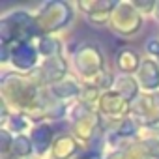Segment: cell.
Segmentation results:
<instances>
[{"label": "cell", "instance_id": "6da1fadb", "mask_svg": "<svg viewBox=\"0 0 159 159\" xmlns=\"http://www.w3.org/2000/svg\"><path fill=\"white\" fill-rule=\"evenodd\" d=\"M38 28L34 15L26 10H15L0 19V43L13 47L19 43H30L38 39Z\"/></svg>", "mask_w": 159, "mask_h": 159}, {"label": "cell", "instance_id": "7a4b0ae2", "mask_svg": "<svg viewBox=\"0 0 159 159\" xmlns=\"http://www.w3.org/2000/svg\"><path fill=\"white\" fill-rule=\"evenodd\" d=\"M75 17V8L66 0H49L34 13L36 28L39 36H56V32L67 28Z\"/></svg>", "mask_w": 159, "mask_h": 159}, {"label": "cell", "instance_id": "3957f363", "mask_svg": "<svg viewBox=\"0 0 159 159\" xmlns=\"http://www.w3.org/2000/svg\"><path fill=\"white\" fill-rule=\"evenodd\" d=\"M69 66L75 73V77L88 79L92 75H98L107 69L105 54L101 47L94 41H83V43H71L69 47Z\"/></svg>", "mask_w": 159, "mask_h": 159}, {"label": "cell", "instance_id": "277c9868", "mask_svg": "<svg viewBox=\"0 0 159 159\" xmlns=\"http://www.w3.org/2000/svg\"><path fill=\"white\" fill-rule=\"evenodd\" d=\"M144 26V15L133 6V2H118V6L114 8L112 15H111V23H109V30L118 36V38H133L137 36Z\"/></svg>", "mask_w": 159, "mask_h": 159}, {"label": "cell", "instance_id": "5b68a950", "mask_svg": "<svg viewBox=\"0 0 159 159\" xmlns=\"http://www.w3.org/2000/svg\"><path fill=\"white\" fill-rule=\"evenodd\" d=\"M69 62L66 56H54V58H45L38 66L36 71H32V77L41 84V86H52L60 81H64L66 77H69Z\"/></svg>", "mask_w": 159, "mask_h": 159}, {"label": "cell", "instance_id": "8992f818", "mask_svg": "<svg viewBox=\"0 0 159 159\" xmlns=\"http://www.w3.org/2000/svg\"><path fill=\"white\" fill-rule=\"evenodd\" d=\"M39 52H38V47L34 41L30 43H19V45H13L11 47V66H13V71H19V73H32L38 69V66L41 64L39 60Z\"/></svg>", "mask_w": 159, "mask_h": 159}, {"label": "cell", "instance_id": "52a82bcc", "mask_svg": "<svg viewBox=\"0 0 159 159\" xmlns=\"http://www.w3.org/2000/svg\"><path fill=\"white\" fill-rule=\"evenodd\" d=\"M28 137L34 144V150H36V155H45V153H51V148H52V142L56 139V131L52 127L51 122H39V124H34L28 131Z\"/></svg>", "mask_w": 159, "mask_h": 159}, {"label": "cell", "instance_id": "ba28073f", "mask_svg": "<svg viewBox=\"0 0 159 159\" xmlns=\"http://www.w3.org/2000/svg\"><path fill=\"white\" fill-rule=\"evenodd\" d=\"M137 81L146 94H159V62L157 58L146 56L137 71Z\"/></svg>", "mask_w": 159, "mask_h": 159}, {"label": "cell", "instance_id": "9c48e42d", "mask_svg": "<svg viewBox=\"0 0 159 159\" xmlns=\"http://www.w3.org/2000/svg\"><path fill=\"white\" fill-rule=\"evenodd\" d=\"M83 150H84V146L71 133L56 135L52 148H51V159H77V155Z\"/></svg>", "mask_w": 159, "mask_h": 159}, {"label": "cell", "instance_id": "30bf717a", "mask_svg": "<svg viewBox=\"0 0 159 159\" xmlns=\"http://www.w3.org/2000/svg\"><path fill=\"white\" fill-rule=\"evenodd\" d=\"M51 96L56 99V101H62V103H73L81 98V92H83V84L79 83V79L75 75H69L66 77L64 81L52 84V86H47Z\"/></svg>", "mask_w": 159, "mask_h": 159}, {"label": "cell", "instance_id": "8fae6325", "mask_svg": "<svg viewBox=\"0 0 159 159\" xmlns=\"http://www.w3.org/2000/svg\"><path fill=\"white\" fill-rule=\"evenodd\" d=\"M101 129V118H99V114L94 111L92 114H88L86 118H83V120H79V122H75V124H71V135L81 142L83 146H86L94 137H96V133Z\"/></svg>", "mask_w": 159, "mask_h": 159}, {"label": "cell", "instance_id": "7c38bea8", "mask_svg": "<svg viewBox=\"0 0 159 159\" xmlns=\"http://www.w3.org/2000/svg\"><path fill=\"white\" fill-rule=\"evenodd\" d=\"M142 60L144 58L139 54V51L137 49H131V47H120L116 51V54H114L116 69L122 75H137Z\"/></svg>", "mask_w": 159, "mask_h": 159}, {"label": "cell", "instance_id": "4fadbf2b", "mask_svg": "<svg viewBox=\"0 0 159 159\" xmlns=\"http://www.w3.org/2000/svg\"><path fill=\"white\" fill-rule=\"evenodd\" d=\"M112 90H116L124 99H127L129 103H133L140 94H142V88L137 81V77L135 75H122L118 73L116 79H114V86Z\"/></svg>", "mask_w": 159, "mask_h": 159}, {"label": "cell", "instance_id": "5bb4252c", "mask_svg": "<svg viewBox=\"0 0 159 159\" xmlns=\"http://www.w3.org/2000/svg\"><path fill=\"white\" fill-rule=\"evenodd\" d=\"M34 43H36L38 52L43 60L64 54V41L58 36H38V39Z\"/></svg>", "mask_w": 159, "mask_h": 159}, {"label": "cell", "instance_id": "9a60e30c", "mask_svg": "<svg viewBox=\"0 0 159 159\" xmlns=\"http://www.w3.org/2000/svg\"><path fill=\"white\" fill-rule=\"evenodd\" d=\"M116 6H118L116 0H79L75 4V8L84 17L92 13H112Z\"/></svg>", "mask_w": 159, "mask_h": 159}, {"label": "cell", "instance_id": "2e32d148", "mask_svg": "<svg viewBox=\"0 0 159 159\" xmlns=\"http://www.w3.org/2000/svg\"><path fill=\"white\" fill-rule=\"evenodd\" d=\"M157 94H146V92H142L133 103H131V116L133 118H137L139 120V124L153 111V107H155V103H157Z\"/></svg>", "mask_w": 159, "mask_h": 159}, {"label": "cell", "instance_id": "e0dca14e", "mask_svg": "<svg viewBox=\"0 0 159 159\" xmlns=\"http://www.w3.org/2000/svg\"><path fill=\"white\" fill-rule=\"evenodd\" d=\"M114 79H116V75H112L109 69H105V71H101L98 75H92L88 79H81L79 83L83 84V88H94V90H99V92H109L114 86Z\"/></svg>", "mask_w": 159, "mask_h": 159}, {"label": "cell", "instance_id": "ac0fdd59", "mask_svg": "<svg viewBox=\"0 0 159 159\" xmlns=\"http://www.w3.org/2000/svg\"><path fill=\"white\" fill-rule=\"evenodd\" d=\"M32 125L34 124H32V120L26 114H23V112H11L10 120L6 122L4 127L10 129L13 135H28V131H30Z\"/></svg>", "mask_w": 159, "mask_h": 159}, {"label": "cell", "instance_id": "d6986e66", "mask_svg": "<svg viewBox=\"0 0 159 159\" xmlns=\"http://www.w3.org/2000/svg\"><path fill=\"white\" fill-rule=\"evenodd\" d=\"M140 127H142V125L139 124L137 118L127 116V118H124V120L120 122V125H118V129L114 131V135H118V137H122V139H125V140L135 142V140L139 139V135H140Z\"/></svg>", "mask_w": 159, "mask_h": 159}, {"label": "cell", "instance_id": "ffe728a7", "mask_svg": "<svg viewBox=\"0 0 159 159\" xmlns=\"http://www.w3.org/2000/svg\"><path fill=\"white\" fill-rule=\"evenodd\" d=\"M11 153L19 159H30L32 155H36V150H34V144H32L30 137L28 135H15Z\"/></svg>", "mask_w": 159, "mask_h": 159}, {"label": "cell", "instance_id": "44dd1931", "mask_svg": "<svg viewBox=\"0 0 159 159\" xmlns=\"http://www.w3.org/2000/svg\"><path fill=\"white\" fill-rule=\"evenodd\" d=\"M96 109H92V107H88L86 103H83V101H73V103H69V109H67V122L69 124H75V122H79V120H83V118H86L88 114H92Z\"/></svg>", "mask_w": 159, "mask_h": 159}, {"label": "cell", "instance_id": "7402d4cb", "mask_svg": "<svg viewBox=\"0 0 159 159\" xmlns=\"http://www.w3.org/2000/svg\"><path fill=\"white\" fill-rule=\"evenodd\" d=\"M124 155H125V159H152V153L148 152V148L139 140L131 142L124 150Z\"/></svg>", "mask_w": 159, "mask_h": 159}, {"label": "cell", "instance_id": "603a6c76", "mask_svg": "<svg viewBox=\"0 0 159 159\" xmlns=\"http://www.w3.org/2000/svg\"><path fill=\"white\" fill-rule=\"evenodd\" d=\"M13 139H15V135L10 129H6V127L0 129V153H10L11 152Z\"/></svg>", "mask_w": 159, "mask_h": 159}, {"label": "cell", "instance_id": "cb8c5ba5", "mask_svg": "<svg viewBox=\"0 0 159 159\" xmlns=\"http://www.w3.org/2000/svg\"><path fill=\"white\" fill-rule=\"evenodd\" d=\"M111 15L112 13H92V15H86V21L92 25V26H107L109 28V23H111Z\"/></svg>", "mask_w": 159, "mask_h": 159}, {"label": "cell", "instance_id": "d4e9b609", "mask_svg": "<svg viewBox=\"0 0 159 159\" xmlns=\"http://www.w3.org/2000/svg\"><path fill=\"white\" fill-rule=\"evenodd\" d=\"M131 2H133V6H135L142 15H146V13H153L155 4H157V2H153V0H131Z\"/></svg>", "mask_w": 159, "mask_h": 159}, {"label": "cell", "instance_id": "484cf974", "mask_svg": "<svg viewBox=\"0 0 159 159\" xmlns=\"http://www.w3.org/2000/svg\"><path fill=\"white\" fill-rule=\"evenodd\" d=\"M144 49H146V52H148L150 58H157V56H159V38H150V39H146Z\"/></svg>", "mask_w": 159, "mask_h": 159}, {"label": "cell", "instance_id": "4316f807", "mask_svg": "<svg viewBox=\"0 0 159 159\" xmlns=\"http://www.w3.org/2000/svg\"><path fill=\"white\" fill-rule=\"evenodd\" d=\"M77 159H105V155H101V153H98V152H92V150H88V148L84 146V150L77 155Z\"/></svg>", "mask_w": 159, "mask_h": 159}, {"label": "cell", "instance_id": "83f0119b", "mask_svg": "<svg viewBox=\"0 0 159 159\" xmlns=\"http://www.w3.org/2000/svg\"><path fill=\"white\" fill-rule=\"evenodd\" d=\"M10 60H11V47L0 43V62L6 64V62H10Z\"/></svg>", "mask_w": 159, "mask_h": 159}, {"label": "cell", "instance_id": "f1b7e54d", "mask_svg": "<svg viewBox=\"0 0 159 159\" xmlns=\"http://www.w3.org/2000/svg\"><path fill=\"white\" fill-rule=\"evenodd\" d=\"M105 159H125V155L122 150H109L105 153Z\"/></svg>", "mask_w": 159, "mask_h": 159}, {"label": "cell", "instance_id": "f546056e", "mask_svg": "<svg viewBox=\"0 0 159 159\" xmlns=\"http://www.w3.org/2000/svg\"><path fill=\"white\" fill-rule=\"evenodd\" d=\"M0 159H19V157H15V155L10 152V153H0Z\"/></svg>", "mask_w": 159, "mask_h": 159}, {"label": "cell", "instance_id": "4dcf8cb0", "mask_svg": "<svg viewBox=\"0 0 159 159\" xmlns=\"http://www.w3.org/2000/svg\"><path fill=\"white\" fill-rule=\"evenodd\" d=\"M153 17H155V21H159V0H157V4H155V10H153V13H152Z\"/></svg>", "mask_w": 159, "mask_h": 159}, {"label": "cell", "instance_id": "1f68e13d", "mask_svg": "<svg viewBox=\"0 0 159 159\" xmlns=\"http://www.w3.org/2000/svg\"><path fill=\"white\" fill-rule=\"evenodd\" d=\"M152 159H159V155H157V157H152Z\"/></svg>", "mask_w": 159, "mask_h": 159}, {"label": "cell", "instance_id": "d6a6232c", "mask_svg": "<svg viewBox=\"0 0 159 159\" xmlns=\"http://www.w3.org/2000/svg\"><path fill=\"white\" fill-rule=\"evenodd\" d=\"M157 62H159V56H157Z\"/></svg>", "mask_w": 159, "mask_h": 159}, {"label": "cell", "instance_id": "836d02e7", "mask_svg": "<svg viewBox=\"0 0 159 159\" xmlns=\"http://www.w3.org/2000/svg\"><path fill=\"white\" fill-rule=\"evenodd\" d=\"M157 96H159V94H157Z\"/></svg>", "mask_w": 159, "mask_h": 159}]
</instances>
